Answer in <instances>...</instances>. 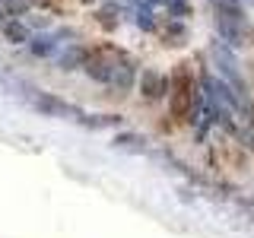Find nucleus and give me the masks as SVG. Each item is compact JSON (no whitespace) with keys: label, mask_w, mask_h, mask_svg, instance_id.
<instances>
[{"label":"nucleus","mask_w":254,"mask_h":238,"mask_svg":"<svg viewBox=\"0 0 254 238\" xmlns=\"http://www.w3.org/2000/svg\"><path fill=\"white\" fill-rule=\"evenodd\" d=\"M213 63H216V70H219V79H226V83L232 86L238 99H242V102H251V95H248V83H245L242 70H238V60H235L232 48L216 42V45H213Z\"/></svg>","instance_id":"nucleus-1"},{"label":"nucleus","mask_w":254,"mask_h":238,"mask_svg":"<svg viewBox=\"0 0 254 238\" xmlns=\"http://www.w3.org/2000/svg\"><path fill=\"white\" fill-rule=\"evenodd\" d=\"M169 95H172V115L185 121L188 115H194V102H197V89L194 79H190L188 70H178L175 79L169 83Z\"/></svg>","instance_id":"nucleus-2"},{"label":"nucleus","mask_w":254,"mask_h":238,"mask_svg":"<svg viewBox=\"0 0 254 238\" xmlns=\"http://www.w3.org/2000/svg\"><path fill=\"white\" fill-rule=\"evenodd\" d=\"M26 99H29V105L38 111L42 118H79V111L70 105V102H64L61 95H54V92H42V89H29L26 92Z\"/></svg>","instance_id":"nucleus-3"},{"label":"nucleus","mask_w":254,"mask_h":238,"mask_svg":"<svg viewBox=\"0 0 254 238\" xmlns=\"http://www.w3.org/2000/svg\"><path fill=\"white\" fill-rule=\"evenodd\" d=\"M213 29H216L219 42H226L229 48H242L245 45V19H232V16L213 13Z\"/></svg>","instance_id":"nucleus-4"},{"label":"nucleus","mask_w":254,"mask_h":238,"mask_svg":"<svg viewBox=\"0 0 254 238\" xmlns=\"http://www.w3.org/2000/svg\"><path fill=\"white\" fill-rule=\"evenodd\" d=\"M111 86L118 92H127L137 86V67L127 54H115V63H111Z\"/></svg>","instance_id":"nucleus-5"},{"label":"nucleus","mask_w":254,"mask_h":238,"mask_svg":"<svg viewBox=\"0 0 254 238\" xmlns=\"http://www.w3.org/2000/svg\"><path fill=\"white\" fill-rule=\"evenodd\" d=\"M137 86H140V95L146 102H159L165 92H169V79L159 73V70H143L137 76Z\"/></svg>","instance_id":"nucleus-6"},{"label":"nucleus","mask_w":254,"mask_h":238,"mask_svg":"<svg viewBox=\"0 0 254 238\" xmlns=\"http://www.w3.org/2000/svg\"><path fill=\"white\" fill-rule=\"evenodd\" d=\"M86 58H89V48H83V45H67V48L58 54V67L67 70V73H73V70H83Z\"/></svg>","instance_id":"nucleus-7"},{"label":"nucleus","mask_w":254,"mask_h":238,"mask_svg":"<svg viewBox=\"0 0 254 238\" xmlns=\"http://www.w3.org/2000/svg\"><path fill=\"white\" fill-rule=\"evenodd\" d=\"M29 51L35 54V58H51L54 51H58V35L54 32H38V35H32L29 38Z\"/></svg>","instance_id":"nucleus-8"},{"label":"nucleus","mask_w":254,"mask_h":238,"mask_svg":"<svg viewBox=\"0 0 254 238\" xmlns=\"http://www.w3.org/2000/svg\"><path fill=\"white\" fill-rule=\"evenodd\" d=\"M0 35H3L10 45H29V38H32V29H29L22 19H6V26L0 29Z\"/></svg>","instance_id":"nucleus-9"},{"label":"nucleus","mask_w":254,"mask_h":238,"mask_svg":"<svg viewBox=\"0 0 254 238\" xmlns=\"http://www.w3.org/2000/svg\"><path fill=\"white\" fill-rule=\"evenodd\" d=\"M76 121L83 127H92V130H105V127H118L121 118H118V115H79Z\"/></svg>","instance_id":"nucleus-10"},{"label":"nucleus","mask_w":254,"mask_h":238,"mask_svg":"<svg viewBox=\"0 0 254 238\" xmlns=\"http://www.w3.org/2000/svg\"><path fill=\"white\" fill-rule=\"evenodd\" d=\"M213 13H222V16H232V19H245V3L242 0H210Z\"/></svg>","instance_id":"nucleus-11"},{"label":"nucleus","mask_w":254,"mask_h":238,"mask_svg":"<svg viewBox=\"0 0 254 238\" xmlns=\"http://www.w3.org/2000/svg\"><path fill=\"white\" fill-rule=\"evenodd\" d=\"M185 38H188V29H185V22L181 19H169V26H165V45H185Z\"/></svg>","instance_id":"nucleus-12"},{"label":"nucleus","mask_w":254,"mask_h":238,"mask_svg":"<svg viewBox=\"0 0 254 238\" xmlns=\"http://www.w3.org/2000/svg\"><path fill=\"white\" fill-rule=\"evenodd\" d=\"M0 6L6 10V16H10V19H16V16H26V13L32 10L29 0H0Z\"/></svg>","instance_id":"nucleus-13"},{"label":"nucleus","mask_w":254,"mask_h":238,"mask_svg":"<svg viewBox=\"0 0 254 238\" xmlns=\"http://www.w3.org/2000/svg\"><path fill=\"white\" fill-rule=\"evenodd\" d=\"M137 26H140V29H146V32H153V29H156V19H153V6H149V3H143L140 10H137Z\"/></svg>","instance_id":"nucleus-14"},{"label":"nucleus","mask_w":254,"mask_h":238,"mask_svg":"<svg viewBox=\"0 0 254 238\" xmlns=\"http://www.w3.org/2000/svg\"><path fill=\"white\" fill-rule=\"evenodd\" d=\"M165 6H169L172 19H185L188 16V0H165Z\"/></svg>","instance_id":"nucleus-15"},{"label":"nucleus","mask_w":254,"mask_h":238,"mask_svg":"<svg viewBox=\"0 0 254 238\" xmlns=\"http://www.w3.org/2000/svg\"><path fill=\"white\" fill-rule=\"evenodd\" d=\"M140 137H137V133H118V137H115V146H124V149H137L140 146Z\"/></svg>","instance_id":"nucleus-16"},{"label":"nucleus","mask_w":254,"mask_h":238,"mask_svg":"<svg viewBox=\"0 0 254 238\" xmlns=\"http://www.w3.org/2000/svg\"><path fill=\"white\" fill-rule=\"evenodd\" d=\"M118 22H121V19H115V10H102V13H99V26H102V29L111 32V29H118Z\"/></svg>","instance_id":"nucleus-17"},{"label":"nucleus","mask_w":254,"mask_h":238,"mask_svg":"<svg viewBox=\"0 0 254 238\" xmlns=\"http://www.w3.org/2000/svg\"><path fill=\"white\" fill-rule=\"evenodd\" d=\"M6 19H10V16H6V10H3V6H0V29L6 26Z\"/></svg>","instance_id":"nucleus-18"},{"label":"nucleus","mask_w":254,"mask_h":238,"mask_svg":"<svg viewBox=\"0 0 254 238\" xmlns=\"http://www.w3.org/2000/svg\"><path fill=\"white\" fill-rule=\"evenodd\" d=\"M83 3H92V0H83Z\"/></svg>","instance_id":"nucleus-19"},{"label":"nucleus","mask_w":254,"mask_h":238,"mask_svg":"<svg viewBox=\"0 0 254 238\" xmlns=\"http://www.w3.org/2000/svg\"><path fill=\"white\" fill-rule=\"evenodd\" d=\"M245 3H254V0H245Z\"/></svg>","instance_id":"nucleus-20"}]
</instances>
